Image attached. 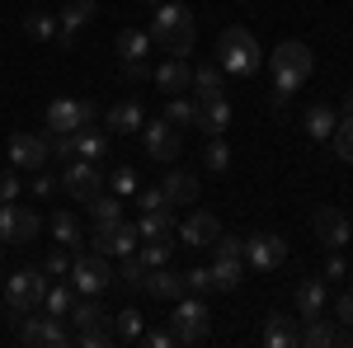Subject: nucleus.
<instances>
[{
	"label": "nucleus",
	"instance_id": "nucleus-1",
	"mask_svg": "<svg viewBox=\"0 0 353 348\" xmlns=\"http://www.w3.org/2000/svg\"><path fill=\"white\" fill-rule=\"evenodd\" d=\"M311 71H316V57H311V48H306V43L288 38V43H278V48H273V52H269V76H273V113H283L288 94H292V90H301V85L311 81Z\"/></svg>",
	"mask_w": 353,
	"mask_h": 348
},
{
	"label": "nucleus",
	"instance_id": "nucleus-2",
	"mask_svg": "<svg viewBox=\"0 0 353 348\" xmlns=\"http://www.w3.org/2000/svg\"><path fill=\"white\" fill-rule=\"evenodd\" d=\"M151 43L165 48L170 57H189L193 48H198V24H193V14L184 5L161 0V5H156V19H151Z\"/></svg>",
	"mask_w": 353,
	"mask_h": 348
},
{
	"label": "nucleus",
	"instance_id": "nucleus-3",
	"mask_svg": "<svg viewBox=\"0 0 353 348\" xmlns=\"http://www.w3.org/2000/svg\"><path fill=\"white\" fill-rule=\"evenodd\" d=\"M217 66L226 71V76H254L259 66H264V48L254 43V33L241 24H231V28H221V38H217Z\"/></svg>",
	"mask_w": 353,
	"mask_h": 348
},
{
	"label": "nucleus",
	"instance_id": "nucleus-4",
	"mask_svg": "<svg viewBox=\"0 0 353 348\" xmlns=\"http://www.w3.org/2000/svg\"><path fill=\"white\" fill-rule=\"evenodd\" d=\"M170 334H174V344H203L208 334H212V311H208V301L203 296H179L174 301V311H170Z\"/></svg>",
	"mask_w": 353,
	"mask_h": 348
},
{
	"label": "nucleus",
	"instance_id": "nucleus-5",
	"mask_svg": "<svg viewBox=\"0 0 353 348\" xmlns=\"http://www.w3.org/2000/svg\"><path fill=\"white\" fill-rule=\"evenodd\" d=\"M113 278H118V273H113L109 254H99V249H94V254H85V249H81V254L71 259V273H66V283H71V287H76L81 296H99V292H109Z\"/></svg>",
	"mask_w": 353,
	"mask_h": 348
},
{
	"label": "nucleus",
	"instance_id": "nucleus-6",
	"mask_svg": "<svg viewBox=\"0 0 353 348\" xmlns=\"http://www.w3.org/2000/svg\"><path fill=\"white\" fill-rule=\"evenodd\" d=\"M241 278H245V240L217 236L212 240V283H217V292H236Z\"/></svg>",
	"mask_w": 353,
	"mask_h": 348
},
{
	"label": "nucleus",
	"instance_id": "nucleus-7",
	"mask_svg": "<svg viewBox=\"0 0 353 348\" xmlns=\"http://www.w3.org/2000/svg\"><path fill=\"white\" fill-rule=\"evenodd\" d=\"M43 296H48V273H38V268H19L14 278H5V306H10L14 316L38 311Z\"/></svg>",
	"mask_w": 353,
	"mask_h": 348
},
{
	"label": "nucleus",
	"instance_id": "nucleus-8",
	"mask_svg": "<svg viewBox=\"0 0 353 348\" xmlns=\"http://www.w3.org/2000/svg\"><path fill=\"white\" fill-rule=\"evenodd\" d=\"M38 231H43V216L28 203H0V240L5 245H28L38 240Z\"/></svg>",
	"mask_w": 353,
	"mask_h": 348
},
{
	"label": "nucleus",
	"instance_id": "nucleus-9",
	"mask_svg": "<svg viewBox=\"0 0 353 348\" xmlns=\"http://www.w3.org/2000/svg\"><path fill=\"white\" fill-rule=\"evenodd\" d=\"M141 146H146V156L151 161H179V151H184V136H179V127L170 123V118H146L141 123Z\"/></svg>",
	"mask_w": 353,
	"mask_h": 348
},
{
	"label": "nucleus",
	"instance_id": "nucleus-10",
	"mask_svg": "<svg viewBox=\"0 0 353 348\" xmlns=\"http://www.w3.org/2000/svg\"><path fill=\"white\" fill-rule=\"evenodd\" d=\"M61 188H66L76 203H90V198L104 188V170H99V161H81V156L61 161Z\"/></svg>",
	"mask_w": 353,
	"mask_h": 348
},
{
	"label": "nucleus",
	"instance_id": "nucleus-11",
	"mask_svg": "<svg viewBox=\"0 0 353 348\" xmlns=\"http://www.w3.org/2000/svg\"><path fill=\"white\" fill-rule=\"evenodd\" d=\"M52 161V141H48V132H14L10 136V165L14 170H43V165Z\"/></svg>",
	"mask_w": 353,
	"mask_h": 348
},
{
	"label": "nucleus",
	"instance_id": "nucleus-12",
	"mask_svg": "<svg viewBox=\"0 0 353 348\" xmlns=\"http://www.w3.org/2000/svg\"><path fill=\"white\" fill-rule=\"evenodd\" d=\"M24 344H33V348H66V344H76V334L66 329V320H57V316H33L28 311L24 316Z\"/></svg>",
	"mask_w": 353,
	"mask_h": 348
},
{
	"label": "nucleus",
	"instance_id": "nucleus-13",
	"mask_svg": "<svg viewBox=\"0 0 353 348\" xmlns=\"http://www.w3.org/2000/svg\"><path fill=\"white\" fill-rule=\"evenodd\" d=\"M137 240H141V231H137V226H128V221H94V249H99V254H118V259H123V254H132L137 249Z\"/></svg>",
	"mask_w": 353,
	"mask_h": 348
},
{
	"label": "nucleus",
	"instance_id": "nucleus-14",
	"mask_svg": "<svg viewBox=\"0 0 353 348\" xmlns=\"http://www.w3.org/2000/svg\"><path fill=\"white\" fill-rule=\"evenodd\" d=\"M245 264L259 268V273H269V268H283L288 264V240L283 236H250L245 240Z\"/></svg>",
	"mask_w": 353,
	"mask_h": 348
},
{
	"label": "nucleus",
	"instance_id": "nucleus-15",
	"mask_svg": "<svg viewBox=\"0 0 353 348\" xmlns=\"http://www.w3.org/2000/svg\"><path fill=\"white\" fill-rule=\"evenodd\" d=\"M297 344H306V348H334V344H353V334L321 311V316H311V320L297 329Z\"/></svg>",
	"mask_w": 353,
	"mask_h": 348
},
{
	"label": "nucleus",
	"instance_id": "nucleus-16",
	"mask_svg": "<svg viewBox=\"0 0 353 348\" xmlns=\"http://www.w3.org/2000/svg\"><path fill=\"white\" fill-rule=\"evenodd\" d=\"M311 231H316V240L325 245V249H344L349 245V216L339 212V207H321V212L311 216Z\"/></svg>",
	"mask_w": 353,
	"mask_h": 348
},
{
	"label": "nucleus",
	"instance_id": "nucleus-17",
	"mask_svg": "<svg viewBox=\"0 0 353 348\" xmlns=\"http://www.w3.org/2000/svg\"><path fill=\"white\" fill-rule=\"evenodd\" d=\"M94 10H99L94 0H66V10L57 14V38H52L57 48H71L76 28H85V24H90V19H94Z\"/></svg>",
	"mask_w": 353,
	"mask_h": 348
},
{
	"label": "nucleus",
	"instance_id": "nucleus-18",
	"mask_svg": "<svg viewBox=\"0 0 353 348\" xmlns=\"http://www.w3.org/2000/svg\"><path fill=\"white\" fill-rule=\"evenodd\" d=\"M174 236H179L184 245H193V249H203V245H212L221 236V221L212 212H189L179 226H174Z\"/></svg>",
	"mask_w": 353,
	"mask_h": 348
},
{
	"label": "nucleus",
	"instance_id": "nucleus-19",
	"mask_svg": "<svg viewBox=\"0 0 353 348\" xmlns=\"http://www.w3.org/2000/svg\"><path fill=\"white\" fill-rule=\"evenodd\" d=\"M151 81H156V90H165V94H184V90L193 85L189 57H170L165 66H156V71H151Z\"/></svg>",
	"mask_w": 353,
	"mask_h": 348
},
{
	"label": "nucleus",
	"instance_id": "nucleus-20",
	"mask_svg": "<svg viewBox=\"0 0 353 348\" xmlns=\"http://www.w3.org/2000/svg\"><path fill=\"white\" fill-rule=\"evenodd\" d=\"M81 127H85L81 99H52V104H48V118H43V132H81Z\"/></svg>",
	"mask_w": 353,
	"mask_h": 348
},
{
	"label": "nucleus",
	"instance_id": "nucleus-21",
	"mask_svg": "<svg viewBox=\"0 0 353 348\" xmlns=\"http://www.w3.org/2000/svg\"><path fill=\"white\" fill-rule=\"evenodd\" d=\"M141 292H151L156 301H179L184 296V273H174V268L156 264L146 273V283H141Z\"/></svg>",
	"mask_w": 353,
	"mask_h": 348
},
{
	"label": "nucleus",
	"instance_id": "nucleus-22",
	"mask_svg": "<svg viewBox=\"0 0 353 348\" xmlns=\"http://www.w3.org/2000/svg\"><path fill=\"white\" fill-rule=\"evenodd\" d=\"M141 123H146L141 99H118V104L104 113V127H113V132H141Z\"/></svg>",
	"mask_w": 353,
	"mask_h": 348
},
{
	"label": "nucleus",
	"instance_id": "nucleus-23",
	"mask_svg": "<svg viewBox=\"0 0 353 348\" xmlns=\"http://www.w3.org/2000/svg\"><path fill=\"white\" fill-rule=\"evenodd\" d=\"M161 193H165L170 207H184V203L198 198V174H189V170H170L165 184H161Z\"/></svg>",
	"mask_w": 353,
	"mask_h": 348
},
{
	"label": "nucleus",
	"instance_id": "nucleus-24",
	"mask_svg": "<svg viewBox=\"0 0 353 348\" xmlns=\"http://www.w3.org/2000/svg\"><path fill=\"white\" fill-rule=\"evenodd\" d=\"M334 123H339V108H334V104H311L306 113H301V127H306L311 141H330Z\"/></svg>",
	"mask_w": 353,
	"mask_h": 348
},
{
	"label": "nucleus",
	"instance_id": "nucleus-25",
	"mask_svg": "<svg viewBox=\"0 0 353 348\" xmlns=\"http://www.w3.org/2000/svg\"><path fill=\"white\" fill-rule=\"evenodd\" d=\"M66 320H76V329H104V325L113 329V316L94 301V296H76V306H71Z\"/></svg>",
	"mask_w": 353,
	"mask_h": 348
},
{
	"label": "nucleus",
	"instance_id": "nucleus-26",
	"mask_svg": "<svg viewBox=\"0 0 353 348\" xmlns=\"http://www.w3.org/2000/svg\"><path fill=\"white\" fill-rule=\"evenodd\" d=\"M193 99L208 104V99H221L226 94V81H221V66H193Z\"/></svg>",
	"mask_w": 353,
	"mask_h": 348
},
{
	"label": "nucleus",
	"instance_id": "nucleus-27",
	"mask_svg": "<svg viewBox=\"0 0 353 348\" xmlns=\"http://www.w3.org/2000/svg\"><path fill=\"white\" fill-rule=\"evenodd\" d=\"M297 311H301V320L325 311V278H301L297 283Z\"/></svg>",
	"mask_w": 353,
	"mask_h": 348
},
{
	"label": "nucleus",
	"instance_id": "nucleus-28",
	"mask_svg": "<svg viewBox=\"0 0 353 348\" xmlns=\"http://www.w3.org/2000/svg\"><path fill=\"white\" fill-rule=\"evenodd\" d=\"M226 127H231V104H226V94H221V99H208V104H203V113H198V132L221 136Z\"/></svg>",
	"mask_w": 353,
	"mask_h": 348
},
{
	"label": "nucleus",
	"instance_id": "nucleus-29",
	"mask_svg": "<svg viewBox=\"0 0 353 348\" xmlns=\"http://www.w3.org/2000/svg\"><path fill=\"white\" fill-rule=\"evenodd\" d=\"M113 52L123 57V61H146V52H151V33H146V28H123L118 43H113Z\"/></svg>",
	"mask_w": 353,
	"mask_h": 348
},
{
	"label": "nucleus",
	"instance_id": "nucleus-30",
	"mask_svg": "<svg viewBox=\"0 0 353 348\" xmlns=\"http://www.w3.org/2000/svg\"><path fill=\"white\" fill-rule=\"evenodd\" d=\"M48 226H52L57 245H66V249H71V254H81L85 236H81V226H76V216L66 212V207H61V212H52V221H48Z\"/></svg>",
	"mask_w": 353,
	"mask_h": 348
},
{
	"label": "nucleus",
	"instance_id": "nucleus-31",
	"mask_svg": "<svg viewBox=\"0 0 353 348\" xmlns=\"http://www.w3.org/2000/svg\"><path fill=\"white\" fill-rule=\"evenodd\" d=\"M292 344H297L292 316H269V320H264V348H292Z\"/></svg>",
	"mask_w": 353,
	"mask_h": 348
},
{
	"label": "nucleus",
	"instance_id": "nucleus-32",
	"mask_svg": "<svg viewBox=\"0 0 353 348\" xmlns=\"http://www.w3.org/2000/svg\"><path fill=\"white\" fill-rule=\"evenodd\" d=\"M104 151H109V132L104 127H81L76 132V156L81 161H104Z\"/></svg>",
	"mask_w": 353,
	"mask_h": 348
},
{
	"label": "nucleus",
	"instance_id": "nucleus-33",
	"mask_svg": "<svg viewBox=\"0 0 353 348\" xmlns=\"http://www.w3.org/2000/svg\"><path fill=\"white\" fill-rule=\"evenodd\" d=\"M198 113H203V104H198V99H189V94H170L165 118H170L174 127H198Z\"/></svg>",
	"mask_w": 353,
	"mask_h": 348
},
{
	"label": "nucleus",
	"instance_id": "nucleus-34",
	"mask_svg": "<svg viewBox=\"0 0 353 348\" xmlns=\"http://www.w3.org/2000/svg\"><path fill=\"white\" fill-rule=\"evenodd\" d=\"M179 221H174V207H151V212H141V221H137V231H141V240L146 236H170Z\"/></svg>",
	"mask_w": 353,
	"mask_h": 348
},
{
	"label": "nucleus",
	"instance_id": "nucleus-35",
	"mask_svg": "<svg viewBox=\"0 0 353 348\" xmlns=\"http://www.w3.org/2000/svg\"><path fill=\"white\" fill-rule=\"evenodd\" d=\"M76 287H71V283H61V287H48V296H43V311H48V316H57V320H66V316H71V306H76Z\"/></svg>",
	"mask_w": 353,
	"mask_h": 348
},
{
	"label": "nucleus",
	"instance_id": "nucleus-36",
	"mask_svg": "<svg viewBox=\"0 0 353 348\" xmlns=\"http://www.w3.org/2000/svg\"><path fill=\"white\" fill-rule=\"evenodd\" d=\"M85 207H90L94 221H123V198H118V193H104V188H99Z\"/></svg>",
	"mask_w": 353,
	"mask_h": 348
},
{
	"label": "nucleus",
	"instance_id": "nucleus-37",
	"mask_svg": "<svg viewBox=\"0 0 353 348\" xmlns=\"http://www.w3.org/2000/svg\"><path fill=\"white\" fill-rule=\"evenodd\" d=\"M141 339V311H118L113 316V344H137Z\"/></svg>",
	"mask_w": 353,
	"mask_h": 348
},
{
	"label": "nucleus",
	"instance_id": "nucleus-38",
	"mask_svg": "<svg viewBox=\"0 0 353 348\" xmlns=\"http://www.w3.org/2000/svg\"><path fill=\"white\" fill-rule=\"evenodd\" d=\"M146 273H151V264L141 259V254H123V268H118V283L123 287H132V292H141V283H146Z\"/></svg>",
	"mask_w": 353,
	"mask_h": 348
},
{
	"label": "nucleus",
	"instance_id": "nucleus-39",
	"mask_svg": "<svg viewBox=\"0 0 353 348\" xmlns=\"http://www.w3.org/2000/svg\"><path fill=\"white\" fill-rule=\"evenodd\" d=\"M137 254H141L151 268H156V264H170V254H174V231H170V236H146V245H141Z\"/></svg>",
	"mask_w": 353,
	"mask_h": 348
},
{
	"label": "nucleus",
	"instance_id": "nucleus-40",
	"mask_svg": "<svg viewBox=\"0 0 353 348\" xmlns=\"http://www.w3.org/2000/svg\"><path fill=\"white\" fill-rule=\"evenodd\" d=\"M24 33L33 43H48V38H57V19L43 14V10H33V14H24Z\"/></svg>",
	"mask_w": 353,
	"mask_h": 348
},
{
	"label": "nucleus",
	"instance_id": "nucleus-41",
	"mask_svg": "<svg viewBox=\"0 0 353 348\" xmlns=\"http://www.w3.org/2000/svg\"><path fill=\"white\" fill-rule=\"evenodd\" d=\"M330 141H334L339 161L353 165V118H339V123H334V132H330Z\"/></svg>",
	"mask_w": 353,
	"mask_h": 348
},
{
	"label": "nucleus",
	"instance_id": "nucleus-42",
	"mask_svg": "<svg viewBox=\"0 0 353 348\" xmlns=\"http://www.w3.org/2000/svg\"><path fill=\"white\" fill-rule=\"evenodd\" d=\"M203 161H208L212 174H226V170H231V146H226L221 136H208V156H203Z\"/></svg>",
	"mask_w": 353,
	"mask_h": 348
},
{
	"label": "nucleus",
	"instance_id": "nucleus-43",
	"mask_svg": "<svg viewBox=\"0 0 353 348\" xmlns=\"http://www.w3.org/2000/svg\"><path fill=\"white\" fill-rule=\"evenodd\" d=\"M184 292H189V296L217 292V283H212V268H189V273H184Z\"/></svg>",
	"mask_w": 353,
	"mask_h": 348
},
{
	"label": "nucleus",
	"instance_id": "nucleus-44",
	"mask_svg": "<svg viewBox=\"0 0 353 348\" xmlns=\"http://www.w3.org/2000/svg\"><path fill=\"white\" fill-rule=\"evenodd\" d=\"M109 184H113V193H118V198H128V193H137V170H132V165H118Z\"/></svg>",
	"mask_w": 353,
	"mask_h": 348
},
{
	"label": "nucleus",
	"instance_id": "nucleus-45",
	"mask_svg": "<svg viewBox=\"0 0 353 348\" xmlns=\"http://www.w3.org/2000/svg\"><path fill=\"white\" fill-rule=\"evenodd\" d=\"M76 344L81 348H109L113 344V329L104 325V329H76Z\"/></svg>",
	"mask_w": 353,
	"mask_h": 348
},
{
	"label": "nucleus",
	"instance_id": "nucleus-46",
	"mask_svg": "<svg viewBox=\"0 0 353 348\" xmlns=\"http://www.w3.org/2000/svg\"><path fill=\"white\" fill-rule=\"evenodd\" d=\"M28 193H33V198H52V193H57V179L48 174V170H33V179H28Z\"/></svg>",
	"mask_w": 353,
	"mask_h": 348
},
{
	"label": "nucleus",
	"instance_id": "nucleus-47",
	"mask_svg": "<svg viewBox=\"0 0 353 348\" xmlns=\"http://www.w3.org/2000/svg\"><path fill=\"white\" fill-rule=\"evenodd\" d=\"M43 273H71V249H66V245H57L52 254L43 259Z\"/></svg>",
	"mask_w": 353,
	"mask_h": 348
},
{
	"label": "nucleus",
	"instance_id": "nucleus-48",
	"mask_svg": "<svg viewBox=\"0 0 353 348\" xmlns=\"http://www.w3.org/2000/svg\"><path fill=\"white\" fill-rule=\"evenodd\" d=\"M19 198V170L10 165V170H0V203H14Z\"/></svg>",
	"mask_w": 353,
	"mask_h": 348
},
{
	"label": "nucleus",
	"instance_id": "nucleus-49",
	"mask_svg": "<svg viewBox=\"0 0 353 348\" xmlns=\"http://www.w3.org/2000/svg\"><path fill=\"white\" fill-rule=\"evenodd\" d=\"M141 344L146 348H174V334L170 329H141Z\"/></svg>",
	"mask_w": 353,
	"mask_h": 348
},
{
	"label": "nucleus",
	"instance_id": "nucleus-50",
	"mask_svg": "<svg viewBox=\"0 0 353 348\" xmlns=\"http://www.w3.org/2000/svg\"><path fill=\"white\" fill-rule=\"evenodd\" d=\"M334 320L353 325V287H349V292H339V301H334Z\"/></svg>",
	"mask_w": 353,
	"mask_h": 348
},
{
	"label": "nucleus",
	"instance_id": "nucleus-51",
	"mask_svg": "<svg viewBox=\"0 0 353 348\" xmlns=\"http://www.w3.org/2000/svg\"><path fill=\"white\" fill-rule=\"evenodd\" d=\"M137 207H141V212H151V207H170V203H165L161 188H146V193H137Z\"/></svg>",
	"mask_w": 353,
	"mask_h": 348
},
{
	"label": "nucleus",
	"instance_id": "nucleus-52",
	"mask_svg": "<svg viewBox=\"0 0 353 348\" xmlns=\"http://www.w3.org/2000/svg\"><path fill=\"white\" fill-rule=\"evenodd\" d=\"M123 76L128 81H151V66L146 61H123Z\"/></svg>",
	"mask_w": 353,
	"mask_h": 348
},
{
	"label": "nucleus",
	"instance_id": "nucleus-53",
	"mask_svg": "<svg viewBox=\"0 0 353 348\" xmlns=\"http://www.w3.org/2000/svg\"><path fill=\"white\" fill-rule=\"evenodd\" d=\"M344 254H339V249H334V254H330V264H325V278H344Z\"/></svg>",
	"mask_w": 353,
	"mask_h": 348
},
{
	"label": "nucleus",
	"instance_id": "nucleus-54",
	"mask_svg": "<svg viewBox=\"0 0 353 348\" xmlns=\"http://www.w3.org/2000/svg\"><path fill=\"white\" fill-rule=\"evenodd\" d=\"M339 118H353V94L344 99V104H339Z\"/></svg>",
	"mask_w": 353,
	"mask_h": 348
},
{
	"label": "nucleus",
	"instance_id": "nucleus-55",
	"mask_svg": "<svg viewBox=\"0 0 353 348\" xmlns=\"http://www.w3.org/2000/svg\"><path fill=\"white\" fill-rule=\"evenodd\" d=\"M141 5H161V0H141Z\"/></svg>",
	"mask_w": 353,
	"mask_h": 348
}]
</instances>
